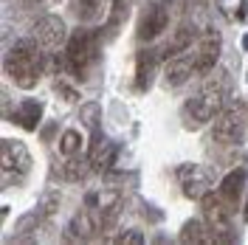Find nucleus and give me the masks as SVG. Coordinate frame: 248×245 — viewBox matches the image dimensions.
<instances>
[{
    "label": "nucleus",
    "mask_w": 248,
    "mask_h": 245,
    "mask_svg": "<svg viewBox=\"0 0 248 245\" xmlns=\"http://www.w3.org/2000/svg\"><path fill=\"white\" fill-rule=\"evenodd\" d=\"M46 62H48V51L34 37H26V40H17L12 51L6 54V74L15 79V85H20L23 91H31L43 77Z\"/></svg>",
    "instance_id": "nucleus-1"
},
{
    "label": "nucleus",
    "mask_w": 248,
    "mask_h": 245,
    "mask_svg": "<svg viewBox=\"0 0 248 245\" xmlns=\"http://www.w3.org/2000/svg\"><path fill=\"white\" fill-rule=\"evenodd\" d=\"M99 48H102V31L96 29H77L68 43H65V62H68V74H74L77 79L88 77V68H91L96 57H99Z\"/></svg>",
    "instance_id": "nucleus-2"
},
{
    "label": "nucleus",
    "mask_w": 248,
    "mask_h": 245,
    "mask_svg": "<svg viewBox=\"0 0 248 245\" xmlns=\"http://www.w3.org/2000/svg\"><path fill=\"white\" fill-rule=\"evenodd\" d=\"M223 107H226V91H223V77H220V79H209L198 96L186 99L181 113H184V122L189 127H201L206 122H215V116Z\"/></svg>",
    "instance_id": "nucleus-3"
},
{
    "label": "nucleus",
    "mask_w": 248,
    "mask_h": 245,
    "mask_svg": "<svg viewBox=\"0 0 248 245\" xmlns=\"http://www.w3.org/2000/svg\"><path fill=\"white\" fill-rule=\"evenodd\" d=\"M212 138L223 147L243 144V138H246V107H243V102H232L229 107H223L217 113Z\"/></svg>",
    "instance_id": "nucleus-4"
},
{
    "label": "nucleus",
    "mask_w": 248,
    "mask_h": 245,
    "mask_svg": "<svg viewBox=\"0 0 248 245\" xmlns=\"http://www.w3.org/2000/svg\"><path fill=\"white\" fill-rule=\"evenodd\" d=\"M31 167V153L23 141L3 138L0 141V169H3V186H12V175H26Z\"/></svg>",
    "instance_id": "nucleus-5"
},
{
    "label": "nucleus",
    "mask_w": 248,
    "mask_h": 245,
    "mask_svg": "<svg viewBox=\"0 0 248 245\" xmlns=\"http://www.w3.org/2000/svg\"><path fill=\"white\" fill-rule=\"evenodd\" d=\"M85 209H91L93 214L99 217L102 229H108L110 223L116 220V214L122 212V195H119L116 186H105V189L88 192V198H85Z\"/></svg>",
    "instance_id": "nucleus-6"
},
{
    "label": "nucleus",
    "mask_w": 248,
    "mask_h": 245,
    "mask_svg": "<svg viewBox=\"0 0 248 245\" xmlns=\"http://www.w3.org/2000/svg\"><path fill=\"white\" fill-rule=\"evenodd\" d=\"M178 184H181V192L189 200H201L212 189L215 175H212L209 167H201V164H181L178 167Z\"/></svg>",
    "instance_id": "nucleus-7"
},
{
    "label": "nucleus",
    "mask_w": 248,
    "mask_h": 245,
    "mask_svg": "<svg viewBox=\"0 0 248 245\" xmlns=\"http://www.w3.org/2000/svg\"><path fill=\"white\" fill-rule=\"evenodd\" d=\"M116 155H119V147L110 144L108 138L102 136V130H93L91 144H88V164H91V172H99V175H108L113 164H116Z\"/></svg>",
    "instance_id": "nucleus-8"
},
{
    "label": "nucleus",
    "mask_w": 248,
    "mask_h": 245,
    "mask_svg": "<svg viewBox=\"0 0 248 245\" xmlns=\"http://www.w3.org/2000/svg\"><path fill=\"white\" fill-rule=\"evenodd\" d=\"M170 26V12H167V6H161V3H155L150 6L139 20V29H136V37H139L141 43H153L155 37H161L164 31Z\"/></svg>",
    "instance_id": "nucleus-9"
},
{
    "label": "nucleus",
    "mask_w": 248,
    "mask_h": 245,
    "mask_svg": "<svg viewBox=\"0 0 248 245\" xmlns=\"http://www.w3.org/2000/svg\"><path fill=\"white\" fill-rule=\"evenodd\" d=\"M158 62H161V54H158V51L141 48L139 54H136V77H133V85H136V91L139 93H147L155 85Z\"/></svg>",
    "instance_id": "nucleus-10"
},
{
    "label": "nucleus",
    "mask_w": 248,
    "mask_h": 245,
    "mask_svg": "<svg viewBox=\"0 0 248 245\" xmlns=\"http://www.w3.org/2000/svg\"><path fill=\"white\" fill-rule=\"evenodd\" d=\"M34 40L46 51H57L65 43V23L57 15H46L43 20H37V26H34Z\"/></svg>",
    "instance_id": "nucleus-11"
},
{
    "label": "nucleus",
    "mask_w": 248,
    "mask_h": 245,
    "mask_svg": "<svg viewBox=\"0 0 248 245\" xmlns=\"http://www.w3.org/2000/svg\"><path fill=\"white\" fill-rule=\"evenodd\" d=\"M99 231H102L99 217L93 214L91 209H82V212H77L74 220L68 223V229H65V240H71V243H85V240H93Z\"/></svg>",
    "instance_id": "nucleus-12"
},
{
    "label": "nucleus",
    "mask_w": 248,
    "mask_h": 245,
    "mask_svg": "<svg viewBox=\"0 0 248 245\" xmlns=\"http://www.w3.org/2000/svg\"><path fill=\"white\" fill-rule=\"evenodd\" d=\"M192 74H198L195 71V57H184V54H178V57H172L167 62V68H164V82H167V88H181L189 82Z\"/></svg>",
    "instance_id": "nucleus-13"
},
{
    "label": "nucleus",
    "mask_w": 248,
    "mask_h": 245,
    "mask_svg": "<svg viewBox=\"0 0 248 245\" xmlns=\"http://www.w3.org/2000/svg\"><path fill=\"white\" fill-rule=\"evenodd\" d=\"M217 60H220V40L212 34L209 40H201V48L195 51V71L201 77H209L215 71Z\"/></svg>",
    "instance_id": "nucleus-14"
},
{
    "label": "nucleus",
    "mask_w": 248,
    "mask_h": 245,
    "mask_svg": "<svg viewBox=\"0 0 248 245\" xmlns=\"http://www.w3.org/2000/svg\"><path fill=\"white\" fill-rule=\"evenodd\" d=\"M246 181H248L246 169L237 167V169H232L229 175H223V181L217 184V192L226 198V203H232L234 209H237V206H240V195H243V189H246Z\"/></svg>",
    "instance_id": "nucleus-15"
},
{
    "label": "nucleus",
    "mask_w": 248,
    "mask_h": 245,
    "mask_svg": "<svg viewBox=\"0 0 248 245\" xmlns=\"http://www.w3.org/2000/svg\"><path fill=\"white\" fill-rule=\"evenodd\" d=\"M15 122L20 124L23 130L34 133V130L40 127V122H43V102H37V99H23V102L17 105Z\"/></svg>",
    "instance_id": "nucleus-16"
},
{
    "label": "nucleus",
    "mask_w": 248,
    "mask_h": 245,
    "mask_svg": "<svg viewBox=\"0 0 248 245\" xmlns=\"http://www.w3.org/2000/svg\"><path fill=\"white\" fill-rule=\"evenodd\" d=\"M181 243L186 245L212 243V226L206 220H186V226L181 229Z\"/></svg>",
    "instance_id": "nucleus-17"
},
{
    "label": "nucleus",
    "mask_w": 248,
    "mask_h": 245,
    "mask_svg": "<svg viewBox=\"0 0 248 245\" xmlns=\"http://www.w3.org/2000/svg\"><path fill=\"white\" fill-rule=\"evenodd\" d=\"M195 43V29L192 26H181V29L175 31V37H172L170 43L164 46V51H161V57H167V60H172V57H178V54H184L186 48Z\"/></svg>",
    "instance_id": "nucleus-18"
},
{
    "label": "nucleus",
    "mask_w": 248,
    "mask_h": 245,
    "mask_svg": "<svg viewBox=\"0 0 248 245\" xmlns=\"http://www.w3.org/2000/svg\"><path fill=\"white\" fill-rule=\"evenodd\" d=\"M82 133L79 130H65L60 136V153L65 155V158H74V155L82 153Z\"/></svg>",
    "instance_id": "nucleus-19"
},
{
    "label": "nucleus",
    "mask_w": 248,
    "mask_h": 245,
    "mask_svg": "<svg viewBox=\"0 0 248 245\" xmlns=\"http://www.w3.org/2000/svg\"><path fill=\"white\" fill-rule=\"evenodd\" d=\"M79 119L82 124H88L91 130H99V122H102V105L99 102H88L79 107Z\"/></svg>",
    "instance_id": "nucleus-20"
},
{
    "label": "nucleus",
    "mask_w": 248,
    "mask_h": 245,
    "mask_svg": "<svg viewBox=\"0 0 248 245\" xmlns=\"http://www.w3.org/2000/svg\"><path fill=\"white\" fill-rule=\"evenodd\" d=\"M88 169H91L88 161H85V164H82V161H65V181H74V184H77V181H82V178L88 175Z\"/></svg>",
    "instance_id": "nucleus-21"
},
{
    "label": "nucleus",
    "mask_w": 248,
    "mask_h": 245,
    "mask_svg": "<svg viewBox=\"0 0 248 245\" xmlns=\"http://www.w3.org/2000/svg\"><path fill=\"white\" fill-rule=\"evenodd\" d=\"M57 206H60V195L57 192H51L43 203H40V214H46V217H51L54 212H57Z\"/></svg>",
    "instance_id": "nucleus-22"
},
{
    "label": "nucleus",
    "mask_w": 248,
    "mask_h": 245,
    "mask_svg": "<svg viewBox=\"0 0 248 245\" xmlns=\"http://www.w3.org/2000/svg\"><path fill=\"white\" fill-rule=\"evenodd\" d=\"M116 243H122V245H141V243H144V234H141L139 229L124 231V234L119 237V240H116Z\"/></svg>",
    "instance_id": "nucleus-23"
},
{
    "label": "nucleus",
    "mask_w": 248,
    "mask_h": 245,
    "mask_svg": "<svg viewBox=\"0 0 248 245\" xmlns=\"http://www.w3.org/2000/svg\"><path fill=\"white\" fill-rule=\"evenodd\" d=\"M57 91H60V96L65 99V102H74V99H77V91H74V88H68V85H60Z\"/></svg>",
    "instance_id": "nucleus-24"
},
{
    "label": "nucleus",
    "mask_w": 248,
    "mask_h": 245,
    "mask_svg": "<svg viewBox=\"0 0 248 245\" xmlns=\"http://www.w3.org/2000/svg\"><path fill=\"white\" fill-rule=\"evenodd\" d=\"M237 17H240V20H246V17H248V0H243V3H240V9H237Z\"/></svg>",
    "instance_id": "nucleus-25"
},
{
    "label": "nucleus",
    "mask_w": 248,
    "mask_h": 245,
    "mask_svg": "<svg viewBox=\"0 0 248 245\" xmlns=\"http://www.w3.org/2000/svg\"><path fill=\"white\" fill-rule=\"evenodd\" d=\"M243 220L248 223V203H246V209H243Z\"/></svg>",
    "instance_id": "nucleus-26"
},
{
    "label": "nucleus",
    "mask_w": 248,
    "mask_h": 245,
    "mask_svg": "<svg viewBox=\"0 0 248 245\" xmlns=\"http://www.w3.org/2000/svg\"><path fill=\"white\" fill-rule=\"evenodd\" d=\"M243 48H246V51H248V34H246V37H243Z\"/></svg>",
    "instance_id": "nucleus-27"
},
{
    "label": "nucleus",
    "mask_w": 248,
    "mask_h": 245,
    "mask_svg": "<svg viewBox=\"0 0 248 245\" xmlns=\"http://www.w3.org/2000/svg\"><path fill=\"white\" fill-rule=\"evenodd\" d=\"M54 3H62V0H54Z\"/></svg>",
    "instance_id": "nucleus-28"
}]
</instances>
